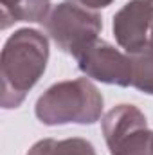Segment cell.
I'll list each match as a JSON object with an SVG mask.
<instances>
[{
  "label": "cell",
  "mask_w": 153,
  "mask_h": 155,
  "mask_svg": "<svg viewBox=\"0 0 153 155\" xmlns=\"http://www.w3.org/2000/svg\"><path fill=\"white\" fill-rule=\"evenodd\" d=\"M49 61V40L38 29H18L5 40L0 54L2 96L5 110L18 108L40 81Z\"/></svg>",
  "instance_id": "obj_1"
},
{
  "label": "cell",
  "mask_w": 153,
  "mask_h": 155,
  "mask_svg": "<svg viewBox=\"0 0 153 155\" xmlns=\"http://www.w3.org/2000/svg\"><path fill=\"white\" fill-rule=\"evenodd\" d=\"M103 96L88 78L54 83L38 97L34 114L45 126L94 124L103 116Z\"/></svg>",
  "instance_id": "obj_2"
},
{
  "label": "cell",
  "mask_w": 153,
  "mask_h": 155,
  "mask_svg": "<svg viewBox=\"0 0 153 155\" xmlns=\"http://www.w3.org/2000/svg\"><path fill=\"white\" fill-rule=\"evenodd\" d=\"M41 24L58 49L74 58L99 40L103 29L101 15L96 9L85 7L77 0H63L56 4Z\"/></svg>",
  "instance_id": "obj_3"
},
{
  "label": "cell",
  "mask_w": 153,
  "mask_h": 155,
  "mask_svg": "<svg viewBox=\"0 0 153 155\" xmlns=\"http://www.w3.org/2000/svg\"><path fill=\"white\" fill-rule=\"evenodd\" d=\"M76 61L77 69L86 78L117 87L132 85L130 54L121 52L105 40H96L79 56H76Z\"/></svg>",
  "instance_id": "obj_4"
},
{
  "label": "cell",
  "mask_w": 153,
  "mask_h": 155,
  "mask_svg": "<svg viewBox=\"0 0 153 155\" xmlns=\"http://www.w3.org/2000/svg\"><path fill=\"white\" fill-rule=\"evenodd\" d=\"M153 22V0H130L114 16L112 29L115 41L126 54L141 51L150 43Z\"/></svg>",
  "instance_id": "obj_5"
},
{
  "label": "cell",
  "mask_w": 153,
  "mask_h": 155,
  "mask_svg": "<svg viewBox=\"0 0 153 155\" xmlns=\"http://www.w3.org/2000/svg\"><path fill=\"white\" fill-rule=\"evenodd\" d=\"M142 126H148V121L146 116L135 105H117L112 110H108L101 119V130L106 144Z\"/></svg>",
  "instance_id": "obj_6"
},
{
  "label": "cell",
  "mask_w": 153,
  "mask_h": 155,
  "mask_svg": "<svg viewBox=\"0 0 153 155\" xmlns=\"http://www.w3.org/2000/svg\"><path fill=\"white\" fill-rule=\"evenodd\" d=\"M50 11V0H0L2 29L16 22H43Z\"/></svg>",
  "instance_id": "obj_7"
},
{
  "label": "cell",
  "mask_w": 153,
  "mask_h": 155,
  "mask_svg": "<svg viewBox=\"0 0 153 155\" xmlns=\"http://www.w3.org/2000/svg\"><path fill=\"white\" fill-rule=\"evenodd\" d=\"M27 155H97L96 148L90 141L81 137H70V139H41L34 143Z\"/></svg>",
  "instance_id": "obj_8"
},
{
  "label": "cell",
  "mask_w": 153,
  "mask_h": 155,
  "mask_svg": "<svg viewBox=\"0 0 153 155\" xmlns=\"http://www.w3.org/2000/svg\"><path fill=\"white\" fill-rule=\"evenodd\" d=\"M106 146L110 155H153V130L148 126L132 130Z\"/></svg>",
  "instance_id": "obj_9"
},
{
  "label": "cell",
  "mask_w": 153,
  "mask_h": 155,
  "mask_svg": "<svg viewBox=\"0 0 153 155\" xmlns=\"http://www.w3.org/2000/svg\"><path fill=\"white\" fill-rule=\"evenodd\" d=\"M132 60V87L139 92L153 96V43L130 54Z\"/></svg>",
  "instance_id": "obj_10"
},
{
  "label": "cell",
  "mask_w": 153,
  "mask_h": 155,
  "mask_svg": "<svg viewBox=\"0 0 153 155\" xmlns=\"http://www.w3.org/2000/svg\"><path fill=\"white\" fill-rule=\"evenodd\" d=\"M77 2L90 9H103V7H108L114 0H77Z\"/></svg>",
  "instance_id": "obj_11"
},
{
  "label": "cell",
  "mask_w": 153,
  "mask_h": 155,
  "mask_svg": "<svg viewBox=\"0 0 153 155\" xmlns=\"http://www.w3.org/2000/svg\"><path fill=\"white\" fill-rule=\"evenodd\" d=\"M150 43H153V22H151V31H150Z\"/></svg>",
  "instance_id": "obj_12"
}]
</instances>
